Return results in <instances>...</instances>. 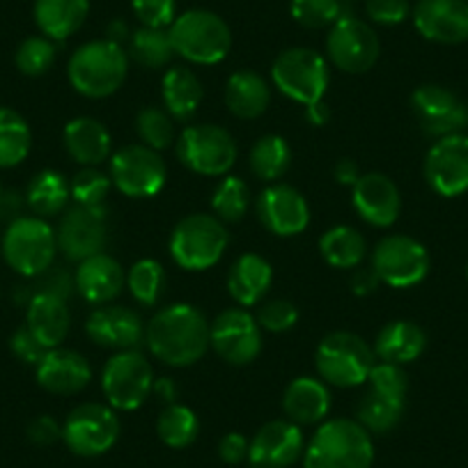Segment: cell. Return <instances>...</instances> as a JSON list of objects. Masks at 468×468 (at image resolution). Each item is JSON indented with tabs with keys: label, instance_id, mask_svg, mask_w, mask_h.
I'll return each instance as SVG.
<instances>
[{
	"label": "cell",
	"instance_id": "db71d44e",
	"mask_svg": "<svg viewBox=\"0 0 468 468\" xmlns=\"http://www.w3.org/2000/svg\"><path fill=\"white\" fill-rule=\"evenodd\" d=\"M28 439L35 445H53L62 439V427L51 416H39L28 425Z\"/></svg>",
	"mask_w": 468,
	"mask_h": 468
},
{
	"label": "cell",
	"instance_id": "6f0895ef",
	"mask_svg": "<svg viewBox=\"0 0 468 468\" xmlns=\"http://www.w3.org/2000/svg\"><path fill=\"white\" fill-rule=\"evenodd\" d=\"M335 179L337 184H345V186H354V184L361 179V170L354 159H342L335 165Z\"/></svg>",
	"mask_w": 468,
	"mask_h": 468
},
{
	"label": "cell",
	"instance_id": "8fae6325",
	"mask_svg": "<svg viewBox=\"0 0 468 468\" xmlns=\"http://www.w3.org/2000/svg\"><path fill=\"white\" fill-rule=\"evenodd\" d=\"M372 271L390 287H413L425 281L430 271V253L425 246L407 234H388L372 253Z\"/></svg>",
	"mask_w": 468,
	"mask_h": 468
},
{
	"label": "cell",
	"instance_id": "11a10c76",
	"mask_svg": "<svg viewBox=\"0 0 468 468\" xmlns=\"http://www.w3.org/2000/svg\"><path fill=\"white\" fill-rule=\"evenodd\" d=\"M44 282L42 287H39V292H47V294H53V296H60V299H67L71 292V278L67 276L65 269H47V271L42 273Z\"/></svg>",
	"mask_w": 468,
	"mask_h": 468
},
{
	"label": "cell",
	"instance_id": "277c9868",
	"mask_svg": "<svg viewBox=\"0 0 468 468\" xmlns=\"http://www.w3.org/2000/svg\"><path fill=\"white\" fill-rule=\"evenodd\" d=\"M175 53L196 65H216L232 48V33L218 15L209 10H188L170 26Z\"/></svg>",
	"mask_w": 468,
	"mask_h": 468
},
{
	"label": "cell",
	"instance_id": "484cf974",
	"mask_svg": "<svg viewBox=\"0 0 468 468\" xmlns=\"http://www.w3.org/2000/svg\"><path fill=\"white\" fill-rule=\"evenodd\" d=\"M69 324L71 317L65 299L47 294V292L33 294L28 303V313H26V326L33 331V335L47 349H56L58 345L65 342L67 333H69Z\"/></svg>",
	"mask_w": 468,
	"mask_h": 468
},
{
	"label": "cell",
	"instance_id": "1f68e13d",
	"mask_svg": "<svg viewBox=\"0 0 468 468\" xmlns=\"http://www.w3.org/2000/svg\"><path fill=\"white\" fill-rule=\"evenodd\" d=\"M427 346V335L418 324L413 322H390L388 326L381 328L375 342V356L384 363L393 366H404L420 356Z\"/></svg>",
	"mask_w": 468,
	"mask_h": 468
},
{
	"label": "cell",
	"instance_id": "9a60e30c",
	"mask_svg": "<svg viewBox=\"0 0 468 468\" xmlns=\"http://www.w3.org/2000/svg\"><path fill=\"white\" fill-rule=\"evenodd\" d=\"M111 182L129 197H152L164 188L165 164L147 145H127L111 159Z\"/></svg>",
	"mask_w": 468,
	"mask_h": 468
},
{
	"label": "cell",
	"instance_id": "e575fe53",
	"mask_svg": "<svg viewBox=\"0 0 468 468\" xmlns=\"http://www.w3.org/2000/svg\"><path fill=\"white\" fill-rule=\"evenodd\" d=\"M69 196V182L58 170H42V173H37L33 177V182L28 184V191H26L28 207L39 218H47V216H56L60 211H65Z\"/></svg>",
	"mask_w": 468,
	"mask_h": 468
},
{
	"label": "cell",
	"instance_id": "6da1fadb",
	"mask_svg": "<svg viewBox=\"0 0 468 468\" xmlns=\"http://www.w3.org/2000/svg\"><path fill=\"white\" fill-rule=\"evenodd\" d=\"M145 342L165 366L188 367L209 349V322L193 305H168L147 324Z\"/></svg>",
	"mask_w": 468,
	"mask_h": 468
},
{
	"label": "cell",
	"instance_id": "be15d7a7",
	"mask_svg": "<svg viewBox=\"0 0 468 468\" xmlns=\"http://www.w3.org/2000/svg\"><path fill=\"white\" fill-rule=\"evenodd\" d=\"M466 3H468V0H466Z\"/></svg>",
	"mask_w": 468,
	"mask_h": 468
},
{
	"label": "cell",
	"instance_id": "7c38bea8",
	"mask_svg": "<svg viewBox=\"0 0 468 468\" xmlns=\"http://www.w3.org/2000/svg\"><path fill=\"white\" fill-rule=\"evenodd\" d=\"M120 418L111 407L88 402L76 407L62 425V441L79 457H99L115 445Z\"/></svg>",
	"mask_w": 468,
	"mask_h": 468
},
{
	"label": "cell",
	"instance_id": "52a82bcc",
	"mask_svg": "<svg viewBox=\"0 0 468 468\" xmlns=\"http://www.w3.org/2000/svg\"><path fill=\"white\" fill-rule=\"evenodd\" d=\"M314 363L326 384L354 388L370 377L375 367V349H370L356 333L335 331L319 342Z\"/></svg>",
	"mask_w": 468,
	"mask_h": 468
},
{
	"label": "cell",
	"instance_id": "3957f363",
	"mask_svg": "<svg viewBox=\"0 0 468 468\" xmlns=\"http://www.w3.org/2000/svg\"><path fill=\"white\" fill-rule=\"evenodd\" d=\"M127 53L111 39H97L79 47L67 67L76 92L90 99H103L117 92L127 79Z\"/></svg>",
	"mask_w": 468,
	"mask_h": 468
},
{
	"label": "cell",
	"instance_id": "836d02e7",
	"mask_svg": "<svg viewBox=\"0 0 468 468\" xmlns=\"http://www.w3.org/2000/svg\"><path fill=\"white\" fill-rule=\"evenodd\" d=\"M319 253L324 255L331 267L356 269L367 253L366 239L358 229L349 225H337L322 234L319 239Z\"/></svg>",
	"mask_w": 468,
	"mask_h": 468
},
{
	"label": "cell",
	"instance_id": "83f0119b",
	"mask_svg": "<svg viewBox=\"0 0 468 468\" xmlns=\"http://www.w3.org/2000/svg\"><path fill=\"white\" fill-rule=\"evenodd\" d=\"M282 409L296 425H314V422H322L331 411V393L324 381L299 377L287 386Z\"/></svg>",
	"mask_w": 468,
	"mask_h": 468
},
{
	"label": "cell",
	"instance_id": "e0dca14e",
	"mask_svg": "<svg viewBox=\"0 0 468 468\" xmlns=\"http://www.w3.org/2000/svg\"><path fill=\"white\" fill-rule=\"evenodd\" d=\"M425 179L443 197H457L468 191V136L452 133L439 138L427 152Z\"/></svg>",
	"mask_w": 468,
	"mask_h": 468
},
{
	"label": "cell",
	"instance_id": "5bb4252c",
	"mask_svg": "<svg viewBox=\"0 0 468 468\" xmlns=\"http://www.w3.org/2000/svg\"><path fill=\"white\" fill-rule=\"evenodd\" d=\"M209 346L229 366H249L262 351L258 319L244 308L223 310L209 324Z\"/></svg>",
	"mask_w": 468,
	"mask_h": 468
},
{
	"label": "cell",
	"instance_id": "4316f807",
	"mask_svg": "<svg viewBox=\"0 0 468 468\" xmlns=\"http://www.w3.org/2000/svg\"><path fill=\"white\" fill-rule=\"evenodd\" d=\"M273 282V269L262 255L246 253L228 273V292L241 308L258 305Z\"/></svg>",
	"mask_w": 468,
	"mask_h": 468
},
{
	"label": "cell",
	"instance_id": "9c48e42d",
	"mask_svg": "<svg viewBox=\"0 0 468 468\" xmlns=\"http://www.w3.org/2000/svg\"><path fill=\"white\" fill-rule=\"evenodd\" d=\"M154 388V372L141 351H120L106 363L101 375V390L108 404L120 411L143 407Z\"/></svg>",
	"mask_w": 468,
	"mask_h": 468
},
{
	"label": "cell",
	"instance_id": "ba28073f",
	"mask_svg": "<svg viewBox=\"0 0 468 468\" xmlns=\"http://www.w3.org/2000/svg\"><path fill=\"white\" fill-rule=\"evenodd\" d=\"M273 85L285 97L310 106L322 101L328 90V65L313 48H287L271 67Z\"/></svg>",
	"mask_w": 468,
	"mask_h": 468
},
{
	"label": "cell",
	"instance_id": "680465c9",
	"mask_svg": "<svg viewBox=\"0 0 468 468\" xmlns=\"http://www.w3.org/2000/svg\"><path fill=\"white\" fill-rule=\"evenodd\" d=\"M305 117H308V122L314 124V127H324L328 122V117H331V111L324 101H314L310 106H305Z\"/></svg>",
	"mask_w": 468,
	"mask_h": 468
},
{
	"label": "cell",
	"instance_id": "c3c4849f",
	"mask_svg": "<svg viewBox=\"0 0 468 468\" xmlns=\"http://www.w3.org/2000/svg\"><path fill=\"white\" fill-rule=\"evenodd\" d=\"M133 15L147 28H165L177 19V0H132Z\"/></svg>",
	"mask_w": 468,
	"mask_h": 468
},
{
	"label": "cell",
	"instance_id": "d4e9b609",
	"mask_svg": "<svg viewBox=\"0 0 468 468\" xmlns=\"http://www.w3.org/2000/svg\"><path fill=\"white\" fill-rule=\"evenodd\" d=\"M76 290L90 303L103 305L115 299L124 287V271L115 258L106 253L83 260L76 271Z\"/></svg>",
	"mask_w": 468,
	"mask_h": 468
},
{
	"label": "cell",
	"instance_id": "d590c367",
	"mask_svg": "<svg viewBox=\"0 0 468 468\" xmlns=\"http://www.w3.org/2000/svg\"><path fill=\"white\" fill-rule=\"evenodd\" d=\"M404 402H407V398H398V395H388L381 393V390L370 388L356 409L358 422H361L367 431L386 434V431L395 430L398 422L402 420Z\"/></svg>",
	"mask_w": 468,
	"mask_h": 468
},
{
	"label": "cell",
	"instance_id": "cb8c5ba5",
	"mask_svg": "<svg viewBox=\"0 0 468 468\" xmlns=\"http://www.w3.org/2000/svg\"><path fill=\"white\" fill-rule=\"evenodd\" d=\"M92 379L88 361L79 351L48 349L47 356L37 363V381L44 390L53 395H76Z\"/></svg>",
	"mask_w": 468,
	"mask_h": 468
},
{
	"label": "cell",
	"instance_id": "9f6ffc18",
	"mask_svg": "<svg viewBox=\"0 0 468 468\" xmlns=\"http://www.w3.org/2000/svg\"><path fill=\"white\" fill-rule=\"evenodd\" d=\"M379 276L372 269H358L354 278H351V290H354L356 296H367L379 287Z\"/></svg>",
	"mask_w": 468,
	"mask_h": 468
},
{
	"label": "cell",
	"instance_id": "ac0fdd59",
	"mask_svg": "<svg viewBox=\"0 0 468 468\" xmlns=\"http://www.w3.org/2000/svg\"><path fill=\"white\" fill-rule=\"evenodd\" d=\"M411 108L422 132L434 138L462 133L468 127V106L441 85H420L411 94Z\"/></svg>",
	"mask_w": 468,
	"mask_h": 468
},
{
	"label": "cell",
	"instance_id": "4fadbf2b",
	"mask_svg": "<svg viewBox=\"0 0 468 468\" xmlns=\"http://www.w3.org/2000/svg\"><path fill=\"white\" fill-rule=\"evenodd\" d=\"M326 51L333 65L346 74H366L381 56L379 35L356 16L345 15L331 26Z\"/></svg>",
	"mask_w": 468,
	"mask_h": 468
},
{
	"label": "cell",
	"instance_id": "7a4b0ae2",
	"mask_svg": "<svg viewBox=\"0 0 468 468\" xmlns=\"http://www.w3.org/2000/svg\"><path fill=\"white\" fill-rule=\"evenodd\" d=\"M372 462L370 431L346 418L324 422L303 450V468H372Z\"/></svg>",
	"mask_w": 468,
	"mask_h": 468
},
{
	"label": "cell",
	"instance_id": "ee69618b",
	"mask_svg": "<svg viewBox=\"0 0 468 468\" xmlns=\"http://www.w3.org/2000/svg\"><path fill=\"white\" fill-rule=\"evenodd\" d=\"M290 10L296 24L310 30L326 28L345 16L342 0H292Z\"/></svg>",
	"mask_w": 468,
	"mask_h": 468
},
{
	"label": "cell",
	"instance_id": "60d3db41",
	"mask_svg": "<svg viewBox=\"0 0 468 468\" xmlns=\"http://www.w3.org/2000/svg\"><path fill=\"white\" fill-rule=\"evenodd\" d=\"M211 207H214L218 220L237 223V220L244 218L250 207V193L244 179L232 177V175L220 179L214 196H211Z\"/></svg>",
	"mask_w": 468,
	"mask_h": 468
},
{
	"label": "cell",
	"instance_id": "816d5d0a",
	"mask_svg": "<svg viewBox=\"0 0 468 468\" xmlns=\"http://www.w3.org/2000/svg\"><path fill=\"white\" fill-rule=\"evenodd\" d=\"M10 346H12V354H15L19 361L30 363V366H37V363L47 356V351H48L47 346L33 335V331H30L28 326H21L19 331H15V335H12L10 340Z\"/></svg>",
	"mask_w": 468,
	"mask_h": 468
},
{
	"label": "cell",
	"instance_id": "681fc988",
	"mask_svg": "<svg viewBox=\"0 0 468 468\" xmlns=\"http://www.w3.org/2000/svg\"><path fill=\"white\" fill-rule=\"evenodd\" d=\"M370 388L381 390V393L398 395V398H407L409 390V377L402 370V366H393V363H375L370 377Z\"/></svg>",
	"mask_w": 468,
	"mask_h": 468
},
{
	"label": "cell",
	"instance_id": "ab89813d",
	"mask_svg": "<svg viewBox=\"0 0 468 468\" xmlns=\"http://www.w3.org/2000/svg\"><path fill=\"white\" fill-rule=\"evenodd\" d=\"M156 431L168 448H188L200 434V420L193 409L184 404H168L156 420Z\"/></svg>",
	"mask_w": 468,
	"mask_h": 468
},
{
	"label": "cell",
	"instance_id": "7bdbcfd3",
	"mask_svg": "<svg viewBox=\"0 0 468 468\" xmlns=\"http://www.w3.org/2000/svg\"><path fill=\"white\" fill-rule=\"evenodd\" d=\"M136 132L141 136L143 145L152 150H165L175 143V124L170 112L161 111L156 106L143 108L136 115Z\"/></svg>",
	"mask_w": 468,
	"mask_h": 468
},
{
	"label": "cell",
	"instance_id": "f1b7e54d",
	"mask_svg": "<svg viewBox=\"0 0 468 468\" xmlns=\"http://www.w3.org/2000/svg\"><path fill=\"white\" fill-rule=\"evenodd\" d=\"M65 147L85 168L103 164L111 154V133L94 117H76L65 127Z\"/></svg>",
	"mask_w": 468,
	"mask_h": 468
},
{
	"label": "cell",
	"instance_id": "44dd1931",
	"mask_svg": "<svg viewBox=\"0 0 468 468\" xmlns=\"http://www.w3.org/2000/svg\"><path fill=\"white\" fill-rule=\"evenodd\" d=\"M258 218L278 237L301 234L310 223V207L296 188L273 184L258 197Z\"/></svg>",
	"mask_w": 468,
	"mask_h": 468
},
{
	"label": "cell",
	"instance_id": "4dcf8cb0",
	"mask_svg": "<svg viewBox=\"0 0 468 468\" xmlns=\"http://www.w3.org/2000/svg\"><path fill=\"white\" fill-rule=\"evenodd\" d=\"M90 15V0H35V24L53 42L71 37Z\"/></svg>",
	"mask_w": 468,
	"mask_h": 468
},
{
	"label": "cell",
	"instance_id": "f907efd6",
	"mask_svg": "<svg viewBox=\"0 0 468 468\" xmlns=\"http://www.w3.org/2000/svg\"><path fill=\"white\" fill-rule=\"evenodd\" d=\"M366 12L375 24L398 26L409 16V0H367Z\"/></svg>",
	"mask_w": 468,
	"mask_h": 468
},
{
	"label": "cell",
	"instance_id": "7dc6e473",
	"mask_svg": "<svg viewBox=\"0 0 468 468\" xmlns=\"http://www.w3.org/2000/svg\"><path fill=\"white\" fill-rule=\"evenodd\" d=\"M299 322V310L294 303L285 299H273L260 308L258 313V324L262 328H267L269 333H285L292 331Z\"/></svg>",
	"mask_w": 468,
	"mask_h": 468
},
{
	"label": "cell",
	"instance_id": "d6a6232c",
	"mask_svg": "<svg viewBox=\"0 0 468 468\" xmlns=\"http://www.w3.org/2000/svg\"><path fill=\"white\" fill-rule=\"evenodd\" d=\"M161 92H164V103L170 117L179 122H186L196 115L197 106L202 103V94H205L200 79L188 67H173L165 71Z\"/></svg>",
	"mask_w": 468,
	"mask_h": 468
},
{
	"label": "cell",
	"instance_id": "2e32d148",
	"mask_svg": "<svg viewBox=\"0 0 468 468\" xmlns=\"http://www.w3.org/2000/svg\"><path fill=\"white\" fill-rule=\"evenodd\" d=\"M56 237L58 249L71 262H83L92 255L103 253L108 241L106 209L103 207L74 205L62 216Z\"/></svg>",
	"mask_w": 468,
	"mask_h": 468
},
{
	"label": "cell",
	"instance_id": "7402d4cb",
	"mask_svg": "<svg viewBox=\"0 0 468 468\" xmlns=\"http://www.w3.org/2000/svg\"><path fill=\"white\" fill-rule=\"evenodd\" d=\"M351 188H354L351 193L354 209L372 228H390L398 220L402 197L393 179L381 173H367L361 175V179Z\"/></svg>",
	"mask_w": 468,
	"mask_h": 468
},
{
	"label": "cell",
	"instance_id": "f35d334b",
	"mask_svg": "<svg viewBox=\"0 0 468 468\" xmlns=\"http://www.w3.org/2000/svg\"><path fill=\"white\" fill-rule=\"evenodd\" d=\"M129 53L138 65L147 69H161L175 58V47L165 28H138L129 42Z\"/></svg>",
	"mask_w": 468,
	"mask_h": 468
},
{
	"label": "cell",
	"instance_id": "30bf717a",
	"mask_svg": "<svg viewBox=\"0 0 468 468\" xmlns=\"http://www.w3.org/2000/svg\"><path fill=\"white\" fill-rule=\"evenodd\" d=\"M177 156L188 170L205 177L228 175L237 161V145L229 132L216 124H193L177 141Z\"/></svg>",
	"mask_w": 468,
	"mask_h": 468
},
{
	"label": "cell",
	"instance_id": "74e56055",
	"mask_svg": "<svg viewBox=\"0 0 468 468\" xmlns=\"http://www.w3.org/2000/svg\"><path fill=\"white\" fill-rule=\"evenodd\" d=\"M249 161L255 177L262 179V182H276L290 170L292 150L285 138L269 133V136H262L255 143Z\"/></svg>",
	"mask_w": 468,
	"mask_h": 468
},
{
	"label": "cell",
	"instance_id": "f6af8a7d",
	"mask_svg": "<svg viewBox=\"0 0 468 468\" xmlns=\"http://www.w3.org/2000/svg\"><path fill=\"white\" fill-rule=\"evenodd\" d=\"M16 67H19L21 74L26 76H42L56 62V47H53V39L48 37H28L19 48H16L15 56Z\"/></svg>",
	"mask_w": 468,
	"mask_h": 468
},
{
	"label": "cell",
	"instance_id": "f5cc1de1",
	"mask_svg": "<svg viewBox=\"0 0 468 468\" xmlns=\"http://www.w3.org/2000/svg\"><path fill=\"white\" fill-rule=\"evenodd\" d=\"M249 448L250 441L246 439L239 431H229L220 439L218 443V454L225 463H241L244 459H249Z\"/></svg>",
	"mask_w": 468,
	"mask_h": 468
},
{
	"label": "cell",
	"instance_id": "603a6c76",
	"mask_svg": "<svg viewBox=\"0 0 468 468\" xmlns=\"http://www.w3.org/2000/svg\"><path fill=\"white\" fill-rule=\"evenodd\" d=\"M85 333L94 345L127 351L143 340L145 328H143L141 317L133 310L122 308V305H106V308H97L90 314Z\"/></svg>",
	"mask_w": 468,
	"mask_h": 468
},
{
	"label": "cell",
	"instance_id": "94428289",
	"mask_svg": "<svg viewBox=\"0 0 468 468\" xmlns=\"http://www.w3.org/2000/svg\"><path fill=\"white\" fill-rule=\"evenodd\" d=\"M127 37H129V28H127V24H124V21H112V24L108 26V37L106 39H111V42H115V44H120V47H122V42Z\"/></svg>",
	"mask_w": 468,
	"mask_h": 468
},
{
	"label": "cell",
	"instance_id": "91938a15",
	"mask_svg": "<svg viewBox=\"0 0 468 468\" xmlns=\"http://www.w3.org/2000/svg\"><path fill=\"white\" fill-rule=\"evenodd\" d=\"M152 393H156V398L165 404H175V398H177V386H175L173 379H159L154 381V388Z\"/></svg>",
	"mask_w": 468,
	"mask_h": 468
},
{
	"label": "cell",
	"instance_id": "5b68a950",
	"mask_svg": "<svg viewBox=\"0 0 468 468\" xmlns=\"http://www.w3.org/2000/svg\"><path fill=\"white\" fill-rule=\"evenodd\" d=\"M228 241L223 220L209 214H191L175 225L170 255L186 271H205L223 258Z\"/></svg>",
	"mask_w": 468,
	"mask_h": 468
},
{
	"label": "cell",
	"instance_id": "f546056e",
	"mask_svg": "<svg viewBox=\"0 0 468 468\" xmlns=\"http://www.w3.org/2000/svg\"><path fill=\"white\" fill-rule=\"evenodd\" d=\"M271 101V88L255 71H234L225 85V103L239 120H255L262 115Z\"/></svg>",
	"mask_w": 468,
	"mask_h": 468
},
{
	"label": "cell",
	"instance_id": "6125c7cd",
	"mask_svg": "<svg viewBox=\"0 0 468 468\" xmlns=\"http://www.w3.org/2000/svg\"><path fill=\"white\" fill-rule=\"evenodd\" d=\"M0 200H3V186H0Z\"/></svg>",
	"mask_w": 468,
	"mask_h": 468
},
{
	"label": "cell",
	"instance_id": "b9f144b4",
	"mask_svg": "<svg viewBox=\"0 0 468 468\" xmlns=\"http://www.w3.org/2000/svg\"><path fill=\"white\" fill-rule=\"evenodd\" d=\"M164 267L156 260H138L127 276V287L141 305H156L164 294Z\"/></svg>",
	"mask_w": 468,
	"mask_h": 468
},
{
	"label": "cell",
	"instance_id": "8992f818",
	"mask_svg": "<svg viewBox=\"0 0 468 468\" xmlns=\"http://www.w3.org/2000/svg\"><path fill=\"white\" fill-rule=\"evenodd\" d=\"M56 250V229L39 216L15 218L3 237V258L26 278L42 276L47 269H51Z\"/></svg>",
	"mask_w": 468,
	"mask_h": 468
},
{
	"label": "cell",
	"instance_id": "d6986e66",
	"mask_svg": "<svg viewBox=\"0 0 468 468\" xmlns=\"http://www.w3.org/2000/svg\"><path fill=\"white\" fill-rule=\"evenodd\" d=\"M303 431L292 420H271L258 430L249 448L253 468H287L303 454Z\"/></svg>",
	"mask_w": 468,
	"mask_h": 468
},
{
	"label": "cell",
	"instance_id": "bcb514c9",
	"mask_svg": "<svg viewBox=\"0 0 468 468\" xmlns=\"http://www.w3.org/2000/svg\"><path fill=\"white\" fill-rule=\"evenodd\" d=\"M71 197L76 205H88V207H103V200L108 197L111 191V177L97 168H85L74 175L69 184Z\"/></svg>",
	"mask_w": 468,
	"mask_h": 468
},
{
	"label": "cell",
	"instance_id": "ffe728a7",
	"mask_svg": "<svg viewBox=\"0 0 468 468\" xmlns=\"http://www.w3.org/2000/svg\"><path fill=\"white\" fill-rule=\"evenodd\" d=\"M413 26L430 42H466L468 3L466 0H420L413 10Z\"/></svg>",
	"mask_w": 468,
	"mask_h": 468
},
{
	"label": "cell",
	"instance_id": "8d00e7d4",
	"mask_svg": "<svg viewBox=\"0 0 468 468\" xmlns=\"http://www.w3.org/2000/svg\"><path fill=\"white\" fill-rule=\"evenodd\" d=\"M33 133L28 122L12 108L0 106V168H15L28 156Z\"/></svg>",
	"mask_w": 468,
	"mask_h": 468
}]
</instances>
